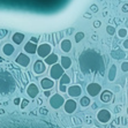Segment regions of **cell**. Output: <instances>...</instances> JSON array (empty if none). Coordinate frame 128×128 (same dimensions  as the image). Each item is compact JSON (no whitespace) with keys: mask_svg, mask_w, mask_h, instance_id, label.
<instances>
[{"mask_svg":"<svg viewBox=\"0 0 128 128\" xmlns=\"http://www.w3.org/2000/svg\"><path fill=\"white\" fill-rule=\"evenodd\" d=\"M80 68L82 73H90V72H104V64L103 58L97 52L92 50H88L80 56Z\"/></svg>","mask_w":128,"mask_h":128,"instance_id":"cell-1","label":"cell"},{"mask_svg":"<svg viewBox=\"0 0 128 128\" xmlns=\"http://www.w3.org/2000/svg\"><path fill=\"white\" fill-rule=\"evenodd\" d=\"M16 83L15 80L8 72L0 70V94H12L14 92Z\"/></svg>","mask_w":128,"mask_h":128,"instance_id":"cell-2","label":"cell"},{"mask_svg":"<svg viewBox=\"0 0 128 128\" xmlns=\"http://www.w3.org/2000/svg\"><path fill=\"white\" fill-rule=\"evenodd\" d=\"M52 53V46H51L48 43H43V44H40L37 48V52H36V54H38L39 58H42V59H45V58L48 57V56H50V54Z\"/></svg>","mask_w":128,"mask_h":128,"instance_id":"cell-3","label":"cell"},{"mask_svg":"<svg viewBox=\"0 0 128 128\" xmlns=\"http://www.w3.org/2000/svg\"><path fill=\"white\" fill-rule=\"evenodd\" d=\"M65 74V69L59 65V64H56V65L51 66L50 69V75L52 80H60V78Z\"/></svg>","mask_w":128,"mask_h":128,"instance_id":"cell-4","label":"cell"},{"mask_svg":"<svg viewBox=\"0 0 128 128\" xmlns=\"http://www.w3.org/2000/svg\"><path fill=\"white\" fill-rule=\"evenodd\" d=\"M64 104H65V98L59 94H56L50 97V105L52 108H56V110L60 108Z\"/></svg>","mask_w":128,"mask_h":128,"instance_id":"cell-5","label":"cell"},{"mask_svg":"<svg viewBox=\"0 0 128 128\" xmlns=\"http://www.w3.org/2000/svg\"><path fill=\"white\" fill-rule=\"evenodd\" d=\"M86 92L89 94V96H91V97H96V96H98L102 92V86L99 83H97V82H92V83L88 84Z\"/></svg>","mask_w":128,"mask_h":128,"instance_id":"cell-6","label":"cell"},{"mask_svg":"<svg viewBox=\"0 0 128 128\" xmlns=\"http://www.w3.org/2000/svg\"><path fill=\"white\" fill-rule=\"evenodd\" d=\"M112 119V114L106 108H103V110L98 111V113H97V120L102 124H107V122L110 121Z\"/></svg>","mask_w":128,"mask_h":128,"instance_id":"cell-7","label":"cell"},{"mask_svg":"<svg viewBox=\"0 0 128 128\" xmlns=\"http://www.w3.org/2000/svg\"><path fill=\"white\" fill-rule=\"evenodd\" d=\"M78 108V103L74 100V99H67L64 104V110H65L66 113L72 114L74 113L75 111Z\"/></svg>","mask_w":128,"mask_h":128,"instance_id":"cell-8","label":"cell"},{"mask_svg":"<svg viewBox=\"0 0 128 128\" xmlns=\"http://www.w3.org/2000/svg\"><path fill=\"white\" fill-rule=\"evenodd\" d=\"M67 94H68L69 97L72 98H76V97H80L81 94H82V88L78 84H74V86H70L69 88H67Z\"/></svg>","mask_w":128,"mask_h":128,"instance_id":"cell-9","label":"cell"},{"mask_svg":"<svg viewBox=\"0 0 128 128\" xmlns=\"http://www.w3.org/2000/svg\"><path fill=\"white\" fill-rule=\"evenodd\" d=\"M45 70H46V65H45L44 60L37 59L36 60V62L34 64V72H35L37 75H39V74L45 73Z\"/></svg>","mask_w":128,"mask_h":128,"instance_id":"cell-10","label":"cell"},{"mask_svg":"<svg viewBox=\"0 0 128 128\" xmlns=\"http://www.w3.org/2000/svg\"><path fill=\"white\" fill-rule=\"evenodd\" d=\"M15 62L18 64V65L22 66V67H28L30 64V58L27 54L20 53L18 57H16V59H15Z\"/></svg>","mask_w":128,"mask_h":128,"instance_id":"cell-11","label":"cell"},{"mask_svg":"<svg viewBox=\"0 0 128 128\" xmlns=\"http://www.w3.org/2000/svg\"><path fill=\"white\" fill-rule=\"evenodd\" d=\"M70 83V78H69V75L67 74H64L61 78H60V86H59V90L61 92H66L67 91V88L66 86H68Z\"/></svg>","mask_w":128,"mask_h":128,"instance_id":"cell-12","label":"cell"},{"mask_svg":"<svg viewBox=\"0 0 128 128\" xmlns=\"http://www.w3.org/2000/svg\"><path fill=\"white\" fill-rule=\"evenodd\" d=\"M27 94L30 98H36L39 94V89L38 86H36L35 83H30L29 86H27Z\"/></svg>","mask_w":128,"mask_h":128,"instance_id":"cell-13","label":"cell"},{"mask_svg":"<svg viewBox=\"0 0 128 128\" xmlns=\"http://www.w3.org/2000/svg\"><path fill=\"white\" fill-rule=\"evenodd\" d=\"M37 44H35V43H32V42H28L27 44L24 45V48H23V50H24V52L26 53H29V54H36V52H37Z\"/></svg>","mask_w":128,"mask_h":128,"instance_id":"cell-14","label":"cell"},{"mask_svg":"<svg viewBox=\"0 0 128 128\" xmlns=\"http://www.w3.org/2000/svg\"><path fill=\"white\" fill-rule=\"evenodd\" d=\"M59 61V57H58V54H56V53H51L50 56H48V57L44 59V62H45V65L46 66H53V65H56V64Z\"/></svg>","mask_w":128,"mask_h":128,"instance_id":"cell-15","label":"cell"},{"mask_svg":"<svg viewBox=\"0 0 128 128\" xmlns=\"http://www.w3.org/2000/svg\"><path fill=\"white\" fill-rule=\"evenodd\" d=\"M40 86H42V88L44 90H50L51 88L54 86V81L51 78H44L40 81Z\"/></svg>","mask_w":128,"mask_h":128,"instance_id":"cell-16","label":"cell"},{"mask_svg":"<svg viewBox=\"0 0 128 128\" xmlns=\"http://www.w3.org/2000/svg\"><path fill=\"white\" fill-rule=\"evenodd\" d=\"M60 66H61L64 69L70 68V67H72V59L69 57L62 56V57L60 58Z\"/></svg>","mask_w":128,"mask_h":128,"instance_id":"cell-17","label":"cell"},{"mask_svg":"<svg viewBox=\"0 0 128 128\" xmlns=\"http://www.w3.org/2000/svg\"><path fill=\"white\" fill-rule=\"evenodd\" d=\"M112 99H113V95H112V92H111L110 90H104V91L100 94V100L103 102V103H108V102H111Z\"/></svg>","mask_w":128,"mask_h":128,"instance_id":"cell-18","label":"cell"},{"mask_svg":"<svg viewBox=\"0 0 128 128\" xmlns=\"http://www.w3.org/2000/svg\"><path fill=\"white\" fill-rule=\"evenodd\" d=\"M2 52L5 53V56H7V57L12 56V54L15 52L14 45L10 44V43H6V44L4 45V48H2Z\"/></svg>","mask_w":128,"mask_h":128,"instance_id":"cell-19","label":"cell"},{"mask_svg":"<svg viewBox=\"0 0 128 128\" xmlns=\"http://www.w3.org/2000/svg\"><path fill=\"white\" fill-rule=\"evenodd\" d=\"M60 48H61L62 52H66V53L69 52L72 50V42L69 39H64L61 42V44H60Z\"/></svg>","mask_w":128,"mask_h":128,"instance_id":"cell-20","label":"cell"},{"mask_svg":"<svg viewBox=\"0 0 128 128\" xmlns=\"http://www.w3.org/2000/svg\"><path fill=\"white\" fill-rule=\"evenodd\" d=\"M12 40H13L14 44L20 45L24 40V35L22 32H15L14 35H13V37H12Z\"/></svg>","mask_w":128,"mask_h":128,"instance_id":"cell-21","label":"cell"},{"mask_svg":"<svg viewBox=\"0 0 128 128\" xmlns=\"http://www.w3.org/2000/svg\"><path fill=\"white\" fill-rule=\"evenodd\" d=\"M116 78V65H112L111 66L110 70H108V81L110 82H113Z\"/></svg>","mask_w":128,"mask_h":128,"instance_id":"cell-22","label":"cell"},{"mask_svg":"<svg viewBox=\"0 0 128 128\" xmlns=\"http://www.w3.org/2000/svg\"><path fill=\"white\" fill-rule=\"evenodd\" d=\"M90 104H91V99H90L89 97H86V96H83V97L80 99V105L82 107H88Z\"/></svg>","mask_w":128,"mask_h":128,"instance_id":"cell-23","label":"cell"},{"mask_svg":"<svg viewBox=\"0 0 128 128\" xmlns=\"http://www.w3.org/2000/svg\"><path fill=\"white\" fill-rule=\"evenodd\" d=\"M127 35H128V30L126 28H120L118 30V36H119L120 38H126Z\"/></svg>","mask_w":128,"mask_h":128,"instance_id":"cell-24","label":"cell"},{"mask_svg":"<svg viewBox=\"0 0 128 128\" xmlns=\"http://www.w3.org/2000/svg\"><path fill=\"white\" fill-rule=\"evenodd\" d=\"M83 38H84V32H82V31H78V32L75 34V42H76V43H80Z\"/></svg>","mask_w":128,"mask_h":128,"instance_id":"cell-25","label":"cell"},{"mask_svg":"<svg viewBox=\"0 0 128 128\" xmlns=\"http://www.w3.org/2000/svg\"><path fill=\"white\" fill-rule=\"evenodd\" d=\"M106 32L111 36L114 35V34H116V28H114L113 26H107L106 27Z\"/></svg>","mask_w":128,"mask_h":128,"instance_id":"cell-26","label":"cell"},{"mask_svg":"<svg viewBox=\"0 0 128 128\" xmlns=\"http://www.w3.org/2000/svg\"><path fill=\"white\" fill-rule=\"evenodd\" d=\"M121 70L125 72V73L128 72V61H124V62L121 64Z\"/></svg>","mask_w":128,"mask_h":128,"instance_id":"cell-27","label":"cell"},{"mask_svg":"<svg viewBox=\"0 0 128 128\" xmlns=\"http://www.w3.org/2000/svg\"><path fill=\"white\" fill-rule=\"evenodd\" d=\"M7 32H8V31H7L6 29H0V39L5 38V37L7 36Z\"/></svg>","mask_w":128,"mask_h":128,"instance_id":"cell-28","label":"cell"},{"mask_svg":"<svg viewBox=\"0 0 128 128\" xmlns=\"http://www.w3.org/2000/svg\"><path fill=\"white\" fill-rule=\"evenodd\" d=\"M20 105H21V108H26V107L29 105V100H28V99H22Z\"/></svg>","mask_w":128,"mask_h":128,"instance_id":"cell-29","label":"cell"},{"mask_svg":"<svg viewBox=\"0 0 128 128\" xmlns=\"http://www.w3.org/2000/svg\"><path fill=\"white\" fill-rule=\"evenodd\" d=\"M38 111H39V113L43 114V116H48V108H45V107H40Z\"/></svg>","mask_w":128,"mask_h":128,"instance_id":"cell-30","label":"cell"},{"mask_svg":"<svg viewBox=\"0 0 128 128\" xmlns=\"http://www.w3.org/2000/svg\"><path fill=\"white\" fill-rule=\"evenodd\" d=\"M21 100H22V98H18H18L14 99V102H13V103H14L15 106H18V105L21 104Z\"/></svg>","mask_w":128,"mask_h":128,"instance_id":"cell-31","label":"cell"},{"mask_svg":"<svg viewBox=\"0 0 128 128\" xmlns=\"http://www.w3.org/2000/svg\"><path fill=\"white\" fill-rule=\"evenodd\" d=\"M90 9H91V12H94V13H97V12H98V8H97V6H96V5H91Z\"/></svg>","mask_w":128,"mask_h":128,"instance_id":"cell-32","label":"cell"},{"mask_svg":"<svg viewBox=\"0 0 128 128\" xmlns=\"http://www.w3.org/2000/svg\"><path fill=\"white\" fill-rule=\"evenodd\" d=\"M122 46H124V48H125V50H128V39H125V40H124Z\"/></svg>","mask_w":128,"mask_h":128,"instance_id":"cell-33","label":"cell"},{"mask_svg":"<svg viewBox=\"0 0 128 128\" xmlns=\"http://www.w3.org/2000/svg\"><path fill=\"white\" fill-rule=\"evenodd\" d=\"M73 122H74L75 125H81V120L78 119V118H73Z\"/></svg>","mask_w":128,"mask_h":128,"instance_id":"cell-34","label":"cell"},{"mask_svg":"<svg viewBox=\"0 0 128 128\" xmlns=\"http://www.w3.org/2000/svg\"><path fill=\"white\" fill-rule=\"evenodd\" d=\"M94 27H95V28H99V27H100V21H95V22H94Z\"/></svg>","mask_w":128,"mask_h":128,"instance_id":"cell-35","label":"cell"},{"mask_svg":"<svg viewBox=\"0 0 128 128\" xmlns=\"http://www.w3.org/2000/svg\"><path fill=\"white\" fill-rule=\"evenodd\" d=\"M44 96H45V97H51V91H50V90H45V91H44Z\"/></svg>","mask_w":128,"mask_h":128,"instance_id":"cell-36","label":"cell"},{"mask_svg":"<svg viewBox=\"0 0 128 128\" xmlns=\"http://www.w3.org/2000/svg\"><path fill=\"white\" fill-rule=\"evenodd\" d=\"M30 42H32V43H35V44H37V43H38V38H37V37H31Z\"/></svg>","mask_w":128,"mask_h":128,"instance_id":"cell-37","label":"cell"},{"mask_svg":"<svg viewBox=\"0 0 128 128\" xmlns=\"http://www.w3.org/2000/svg\"><path fill=\"white\" fill-rule=\"evenodd\" d=\"M121 10H122V12H125V13H127L128 12V5H124V6H122V8H121Z\"/></svg>","mask_w":128,"mask_h":128,"instance_id":"cell-38","label":"cell"},{"mask_svg":"<svg viewBox=\"0 0 128 128\" xmlns=\"http://www.w3.org/2000/svg\"><path fill=\"white\" fill-rule=\"evenodd\" d=\"M84 18H91V15H90L89 13H86V14H84Z\"/></svg>","mask_w":128,"mask_h":128,"instance_id":"cell-39","label":"cell"},{"mask_svg":"<svg viewBox=\"0 0 128 128\" xmlns=\"http://www.w3.org/2000/svg\"><path fill=\"white\" fill-rule=\"evenodd\" d=\"M42 103H43V100L38 98V100H37V104H38V105H42Z\"/></svg>","mask_w":128,"mask_h":128,"instance_id":"cell-40","label":"cell"},{"mask_svg":"<svg viewBox=\"0 0 128 128\" xmlns=\"http://www.w3.org/2000/svg\"><path fill=\"white\" fill-rule=\"evenodd\" d=\"M4 113H5V111H4V110H1V108H0V114H4Z\"/></svg>","mask_w":128,"mask_h":128,"instance_id":"cell-41","label":"cell"},{"mask_svg":"<svg viewBox=\"0 0 128 128\" xmlns=\"http://www.w3.org/2000/svg\"><path fill=\"white\" fill-rule=\"evenodd\" d=\"M2 61H4V59H2L1 57H0V62H2Z\"/></svg>","mask_w":128,"mask_h":128,"instance_id":"cell-42","label":"cell"},{"mask_svg":"<svg viewBox=\"0 0 128 128\" xmlns=\"http://www.w3.org/2000/svg\"><path fill=\"white\" fill-rule=\"evenodd\" d=\"M126 113H127V116H128V106H127V110H126Z\"/></svg>","mask_w":128,"mask_h":128,"instance_id":"cell-43","label":"cell"},{"mask_svg":"<svg viewBox=\"0 0 128 128\" xmlns=\"http://www.w3.org/2000/svg\"><path fill=\"white\" fill-rule=\"evenodd\" d=\"M92 128H97V127H92Z\"/></svg>","mask_w":128,"mask_h":128,"instance_id":"cell-44","label":"cell"},{"mask_svg":"<svg viewBox=\"0 0 128 128\" xmlns=\"http://www.w3.org/2000/svg\"><path fill=\"white\" fill-rule=\"evenodd\" d=\"M118 128H121V127H118Z\"/></svg>","mask_w":128,"mask_h":128,"instance_id":"cell-45","label":"cell"}]
</instances>
